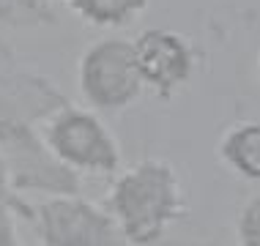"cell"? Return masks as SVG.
<instances>
[{"label":"cell","mask_w":260,"mask_h":246,"mask_svg":"<svg viewBox=\"0 0 260 246\" xmlns=\"http://www.w3.org/2000/svg\"><path fill=\"white\" fill-rule=\"evenodd\" d=\"M39 137L52 159L77 175H115L121 145L99 112L66 101L39 123Z\"/></svg>","instance_id":"3957f363"},{"label":"cell","mask_w":260,"mask_h":246,"mask_svg":"<svg viewBox=\"0 0 260 246\" xmlns=\"http://www.w3.org/2000/svg\"><path fill=\"white\" fill-rule=\"evenodd\" d=\"M66 101L58 82L0 39V153L17 194H80V175L58 164L39 137V123Z\"/></svg>","instance_id":"6da1fadb"},{"label":"cell","mask_w":260,"mask_h":246,"mask_svg":"<svg viewBox=\"0 0 260 246\" xmlns=\"http://www.w3.org/2000/svg\"><path fill=\"white\" fill-rule=\"evenodd\" d=\"M19 219L30 224L44 246H118L121 230L104 205L82 194H50L41 202H25Z\"/></svg>","instance_id":"5b68a950"},{"label":"cell","mask_w":260,"mask_h":246,"mask_svg":"<svg viewBox=\"0 0 260 246\" xmlns=\"http://www.w3.org/2000/svg\"><path fill=\"white\" fill-rule=\"evenodd\" d=\"M236 238L241 246H257L260 243V197H249L244 202L241 214L236 219Z\"/></svg>","instance_id":"30bf717a"},{"label":"cell","mask_w":260,"mask_h":246,"mask_svg":"<svg viewBox=\"0 0 260 246\" xmlns=\"http://www.w3.org/2000/svg\"><path fill=\"white\" fill-rule=\"evenodd\" d=\"M66 6L85 25L115 30V27H129L135 22L148 9V0H69Z\"/></svg>","instance_id":"ba28073f"},{"label":"cell","mask_w":260,"mask_h":246,"mask_svg":"<svg viewBox=\"0 0 260 246\" xmlns=\"http://www.w3.org/2000/svg\"><path fill=\"white\" fill-rule=\"evenodd\" d=\"M25 200L17 197L14 202H0V246H14L19 243V210H22Z\"/></svg>","instance_id":"8fae6325"},{"label":"cell","mask_w":260,"mask_h":246,"mask_svg":"<svg viewBox=\"0 0 260 246\" xmlns=\"http://www.w3.org/2000/svg\"><path fill=\"white\" fill-rule=\"evenodd\" d=\"M216 156L236 178L257 184L260 181V123L238 121L216 143Z\"/></svg>","instance_id":"52a82bcc"},{"label":"cell","mask_w":260,"mask_h":246,"mask_svg":"<svg viewBox=\"0 0 260 246\" xmlns=\"http://www.w3.org/2000/svg\"><path fill=\"white\" fill-rule=\"evenodd\" d=\"M143 88L161 101H170L184 90L198 68V52L186 36L167 27H148L132 39Z\"/></svg>","instance_id":"8992f818"},{"label":"cell","mask_w":260,"mask_h":246,"mask_svg":"<svg viewBox=\"0 0 260 246\" xmlns=\"http://www.w3.org/2000/svg\"><path fill=\"white\" fill-rule=\"evenodd\" d=\"M104 208L115 219L123 243L151 246L186 216L184 184L170 161L151 156L126 167L112 181Z\"/></svg>","instance_id":"7a4b0ae2"},{"label":"cell","mask_w":260,"mask_h":246,"mask_svg":"<svg viewBox=\"0 0 260 246\" xmlns=\"http://www.w3.org/2000/svg\"><path fill=\"white\" fill-rule=\"evenodd\" d=\"M55 22L52 3L47 0H0V27H33Z\"/></svg>","instance_id":"9c48e42d"},{"label":"cell","mask_w":260,"mask_h":246,"mask_svg":"<svg viewBox=\"0 0 260 246\" xmlns=\"http://www.w3.org/2000/svg\"><path fill=\"white\" fill-rule=\"evenodd\" d=\"M17 197H22V194L14 192V186H11V175H9V164H6L3 153H0V202H14Z\"/></svg>","instance_id":"7c38bea8"},{"label":"cell","mask_w":260,"mask_h":246,"mask_svg":"<svg viewBox=\"0 0 260 246\" xmlns=\"http://www.w3.org/2000/svg\"><path fill=\"white\" fill-rule=\"evenodd\" d=\"M77 88L93 112L118 115L145 93L132 39L107 36L93 41L77 63Z\"/></svg>","instance_id":"277c9868"},{"label":"cell","mask_w":260,"mask_h":246,"mask_svg":"<svg viewBox=\"0 0 260 246\" xmlns=\"http://www.w3.org/2000/svg\"><path fill=\"white\" fill-rule=\"evenodd\" d=\"M47 3H52V6H55V3H69V0H47Z\"/></svg>","instance_id":"4fadbf2b"}]
</instances>
